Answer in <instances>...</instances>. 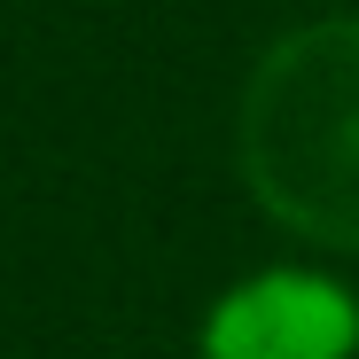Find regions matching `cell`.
<instances>
[{
	"label": "cell",
	"instance_id": "obj_1",
	"mask_svg": "<svg viewBox=\"0 0 359 359\" xmlns=\"http://www.w3.org/2000/svg\"><path fill=\"white\" fill-rule=\"evenodd\" d=\"M234 156L289 234L359 250V16L305 24L258 55L234 109Z\"/></svg>",
	"mask_w": 359,
	"mask_h": 359
},
{
	"label": "cell",
	"instance_id": "obj_2",
	"mask_svg": "<svg viewBox=\"0 0 359 359\" xmlns=\"http://www.w3.org/2000/svg\"><path fill=\"white\" fill-rule=\"evenodd\" d=\"M359 351V305L328 273H258L234 297H219L203 320V359H351Z\"/></svg>",
	"mask_w": 359,
	"mask_h": 359
}]
</instances>
